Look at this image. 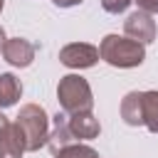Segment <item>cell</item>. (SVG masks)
<instances>
[{"mask_svg": "<svg viewBox=\"0 0 158 158\" xmlns=\"http://www.w3.org/2000/svg\"><path fill=\"white\" fill-rule=\"evenodd\" d=\"M35 49H37V47H35L30 40H25V37H12V40H5V44H2V57H5L7 64L25 69V67L32 64Z\"/></svg>", "mask_w": 158, "mask_h": 158, "instance_id": "obj_6", "label": "cell"}, {"mask_svg": "<svg viewBox=\"0 0 158 158\" xmlns=\"http://www.w3.org/2000/svg\"><path fill=\"white\" fill-rule=\"evenodd\" d=\"M143 126L158 133V91H143Z\"/></svg>", "mask_w": 158, "mask_h": 158, "instance_id": "obj_11", "label": "cell"}, {"mask_svg": "<svg viewBox=\"0 0 158 158\" xmlns=\"http://www.w3.org/2000/svg\"><path fill=\"white\" fill-rule=\"evenodd\" d=\"M57 7H74V5H79V2H84V0H52Z\"/></svg>", "mask_w": 158, "mask_h": 158, "instance_id": "obj_16", "label": "cell"}, {"mask_svg": "<svg viewBox=\"0 0 158 158\" xmlns=\"http://www.w3.org/2000/svg\"><path fill=\"white\" fill-rule=\"evenodd\" d=\"M57 99H59V106L64 109V114H84V111H91L94 106V94H91V86L84 77L79 74H67L59 79V86H57Z\"/></svg>", "mask_w": 158, "mask_h": 158, "instance_id": "obj_3", "label": "cell"}, {"mask_svg": "<svg viewBox=\"0 0 158 158\" xmlns=\"http://www.w3.org/2000/svg\"><path fill=\"white\" fill-rule=\"evenodd\" d=\"M121 118L128 126H143V91H128L123 96Z\"/></svg>", "mask_w": 158, "mask_h": 158, "instance_id": "obj_9", "label": "cell"}, {"mask_svg": "<svg viewBox=\"0 0 158 158\" xmlns=\"http://www.w3.org/2000/svg\"><path fill=\"white\" fill-rule=\"evenodd\" d=\"M22 94V84L15 74H0V109L15 106Z\"/></svg>", "mask_w": 158, "mask_h": 158, "instance_id": "obj_10", "label": "cell"}, {"mask_svg": "<svg viewBox=\"0 0 158 158\" xmlns=\"http://www.w3.org/2000/svg\"><path fill=\"white\" fill-rule=\"evenodd\" d=\"M59 62L69 69H89L99 62V47L86 42H72L59 49Z\"/></svg>", "mask_w": 158, "mask_h": 158, "instance_id": "obj_4", "label": "cell"}, {"mask_svg": "<svg viewBox=\"0 0 158 158\" xmlns=\"http://www.w3.org/2000/svg\"><path fill=\"white\" fill-rule=\"evenodd\" d=\"M54 158H99V153H96L91 146H84V143L74 141V143L64 146L62 151H57Z\"/></svg>", "mask_w": 158, "mask_h": 158, "instance_id": "obj_12", "label": "cell"}, {"mask_svg": "<svg viewBox=\"0 0 158 158\" xmlns=\"http://www.w3.org/2000/svg\"><path fill=\"white\" fill-rule=\"evenodd\" d=\"M69 131L77 141H91L101 133V123L99 118L91 114V111H84V114H72L69 118Z\"/></svg>", "mask_w": 158, "mask_h": 158, "instance_id": "obj_7", "label": "cell"}, {"mask_svg": "<svg viewBox=\"0 0 158 158\" xmlns=\"http://www.w3.org/2000/svg\"><path fill=\"white\" fill-rule=\"evenodd\" d=\"M69 116H64V114H57L54 116V126H52V131H49V136H47V146H49V151L52 153H57V151H62L64 146H69V143H74L77 138L72 136V131H69V121H67Z\"/></svg>", "mask_w": 158, "mask_h": 158, "instance_id": "obj_8", "label": "cell"}, {"mask_svg": "<svg viewBox=\"0 0 158 158\" xmlns=\"http://www.w3.org/2000/svg\"><path fill=\"white\" fill-rule=\"evenodd\" d=\"M15 126L22 136L25 151H40L42 146H47V136H49V116L40 104H25L15 118Z\"/></svg>", "mask_w": 158, "mask_h": 158, "instance_id": "obj_2", "label": "cell"}, {"mask_svg": "<svg viewBox=\"0 0 158 158\" xmlns=\"http://www.w3.org/2000/svg\"><path fill=\"white\" fill-rule=\"evenodd\" d=\"M123 32H126V37H131L141 44H151L156 40V20H153V15H148L143 10H136L126 17Z\"/></svg>", "mask_w": 158, "mask_h": 158, "instance_id": "obj_5", "label": "cell"}, {"mask_svg": "<svg viewBox=\"0 0 158 158\" xmlns=\"http://www.w3.org/2000/svg\"><path fill=\"white\" fill-rule=\"evenodd\" d=\"M10 128H12V123H10V121H7V116H5L2 111H0V143H2L5 138H7Z\"/></svg>", "mask_w": 158, "mask_h": 158, "instance_id": "obj_15", "label": "cell"}, {"mask_svg": "<svg viewBox=\"0 0 158 158\" xmlns=\"http://www.w3.org/2000/svg\"><path fill=\"white\" fill-rule=\"evenodd\" d=\"M2 5H5V0H0V12H2Z\"/></svg>", "mask_w": 158, "mask_h": 158, "instance_id": "obj_19", "label": "cell"}, {"mask_svg": "<svg viewBox=\"0 0 158 158\" xmlns=\"http://www.w3.org/2000/svg\"><path fill=\"white\" fill-rule=\"evenodd\" d=\"M99 57L118 69H133L141 67L146 59V47L131 37H118V35H106L99 44Z\"/></svg>", "mask_w": 158, "mask_h": 158, "instance_id": "obj_1", "label": "cell"}, {"mask_svg": "<svg viewBox=\"0 0 158 158\" xmlns=\"http://www.w3.org/2000/svg\"><path fill=\"white\" fill-rule=\"evenodd\" d=\"M5 40H7V37H5V30L0 27V52H2V44H5Z\"/></svg>", "mask_w": 158, "mask_h": 158, "instance_id": "obj_17", "label": "cell"}, {"mask_svg": "<svg viewBox=\"0 0 158 158\" xmlns=\"http://www.w3.org/2000/svg\"><path fill=\"white\" fill-rule=\"evenodd\" d=\"M0 158H10V156H7V151H5L2 146H0Z\"/></svg>", "mask_w": 158, "mask_h": 158, "instance_id": "obj_18", "label": "cell"}, {"mask_svg": "<svg viewBox=\"0 0 158 158\" xmlns=\"http://www.w3.org/2000/svg\"><path fill=\"white\" fill-rule=\"evenodd\" d=\"M136 5L148 15H158V0H136Z\"/></svg>", "mask_w": 158, "mask_h": 158, "instance_id": "obj_14", "label": "cell"}, {"mask_svg": "<svg viewBox=\"0 0 158 158\" xmlns=\"http://www.w3.org/2000/svg\"><path fill=\"white\" fill-rule=\"evenodd\" d=\"M131 2H133V0H101V7H104L106 12H111V15H121V12L128 10Z\"/></svg>", "mask_w": 158, "mask_h": 158, "instance_id": "obj_13", "label": "cell"}]
</instances>
